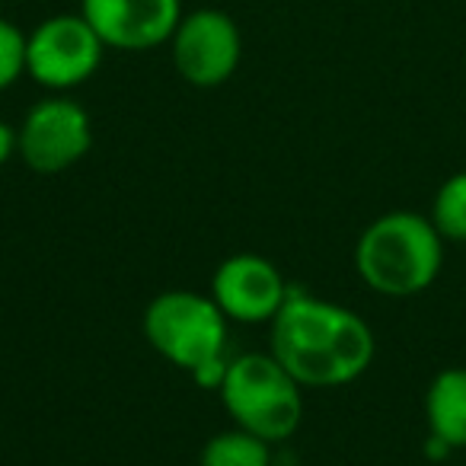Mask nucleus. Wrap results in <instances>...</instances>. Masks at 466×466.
Here are the masks:
<instances>
[{"label":"nucleus","mask_w":466,"mask_h":466,"mask_svg":"<svg viewBox=\"0 0 466 466\" xmlns=\"http://www.w3.org/2000/svg\"><path fill=\"white\" fill-rule=\"evenodd\" d=\"M14 154H20V137H16V128H10L7 122H0V167H4Z\"/></svg>","instance_id":"nucleus-14"},{"label":"nucleus","mask_w":466,"mask_h":466,"mask_svg":"<svg viewBox=\"0 0 466 466\" xmlns=\"http://www.w3.org/2000/svg\"><path fill=\"white\" fill-rule=\"evenodd\" d=\"M106 46L80 14H55L26 33V74L52 93L86 84L103 65Z\"/></svg>","instance_id":"nucleus-5"},{"label":"nucleus","mask_w":466,"mask_h":466,"mask_svg":"<svg viewBox=\"0 0 466 466\" xmlns=\"http://www.w3.org/2000/svg\"><path fill=\"white\" fill-rule=\"evenodd\" d=\"M272 351L300 387H342L374 361V332L349 307L291 291L272 319Z\"/></svg>","instance_id":"nucleus-1"},{"label":"nucleus","mask_w":466,"mask_h":466,"mask_svg":"<svg viewBox=\"0 0 466 466\" xmlns=\"http://www.w3.org/2000/svg\"><path fill=\"white\" fill-rule=\"evenodd\" d=\"M431 224L444 240L466 243V173H453L441 182L431 205Z\"/></svg>","instance_id":"nucleus-12"},{"label":"nucleus","mask_w":466,"mask_h":466,"mask_svg":"<svg viewBox=\"0 0 466 466\" xmlns=\"http://www.w3.org/2000/svg\"><path fill=\"white\" fill-rule=\"evenodd\" d=\"M20 157L33 173L55 176L71 169L90 154L93 122L77 99L61 93L46 96L23 116L20 128Z\"/></svg>","instance_id":"nucleus-6"},{"label":"nucleus","mask_w":466,"mask_h":466,"mask_svg":"<svg viewBox=\"0 0 466 466\" xmlns=\"http://www.w3.org/2000/svg\"><path fill=\"white\" fill-rule=\"evenodd\" d=\"M444 266V237L431 218L415 211L380 214L364 227L355 247V268L383 298H415L428 291Z\"/></svg>","instance_id":"nucleus-2"},{"label":"nucleus","mask_w":466,"mask_h":466,"mask_svg":"<svg viewBox=\"0 0 466 466\" xmlns=\"http://www.w3.org/2000/svg\"><path fill=\"white\" fill-rule=\"evenodd\" d=\"M201 466H275L268 441L256 438L247 428L220 431L201 447Z\"/></svg>","instance_id":"nucleus-11"},{"label":"nucleus","mask_w":466,"mask_h":466,"mask_svg":"<svg viewBox=\"0 0 466 466\" xmlns=\"http://www.w3.org/2000/svg\"><path fill=\"white\" fill-rule=\"evenodd\" d=\"M218 393L227 415L268 444L288 441L304 419L300 383L272 351L230 358Z\"/></svg>","instance_id":"nucleus-3"},{"label":"nucleus","mask_w":466,"mask_h":466,"mask_svg":"<svg viewBox=\"0 0 466 466\" xmlns=\"http://www.w3.org/2000/svg\"><path fill=\"white\" fill-rule=\"evenodd\" d=\"M80 16L106 48L150 52L169 46L182 20V0H80Z\"/></svg>","instance_id":"nucleus-8"},{"label":"nucleus","mask_w":466,"mask_h":466,"mask_svg":"<svg viewBox=\"0 0 466 466\" xmlns=\"http://www.w3.org/2000/svg\"><path fill=\"white\" fill-rule=\"evenodd\" d=\"M144 339L169 364L188 370L224 355L227 317L211 298L195 291H163L144 310Z\"/></svg>","instance_id":"nucleus-4"},{"label":"nucleus","mask_w":466,"mask_h":466,"mask_svg":"<svg viewBox=\"0 0 466 466\" xmlns=\"http://www.w3.org/2000/svg\"><path fill=\"white\" fill-rule=\"evenodd\" d=\"M288 294L291 288L285 275L262 256L240 253L214 268L211 300L227 319L237 323H272L275 313L285 307Z\"/></svg>","instance_id":"nucleus-9"},{"label":"nucleus","mask_w":466,"mask_h":466,"mask_svg":"<svg viewBox=\"0 0 466 466\" xmlns=\"http://www.w3.org/2000/svg\"><path fill=\"white\" fill-rule=\"evenodd\" d=\"M425 419L431 438L451 451L466 447V368H447L431 380L425 393Z\"/></svg>","instance_id":"nucleus-10"},{"label":"nucleus","mask_w":466,"mask_h":466,"mask_svg":"<svg viewBox=\"0 0 466 466\" xmlns=\"http://www.w3.org/2000/svg\"><path fill=\"white\" fill-rule=\"evenodd\" d=\"M26 74V33L0 16V93Z\"/></svg>","instance_id":"nucleus-13"},{"label":"nucleus","mask_w":466,"mask_h":466,"mask_svg":"<svg viewBox=\"0 0 466 466\" xmlns=\"http://www.w3.org/2000/svg\"><path fill=\"white\" fill-rule=\"evenodd\" d=\"M173 65L186 84L211 90L237 74L243 58V35L230 14L201 7L182 14L173 39H169Z\"/></svg>","instance_id":"nucleus-7"}]
</instances>
